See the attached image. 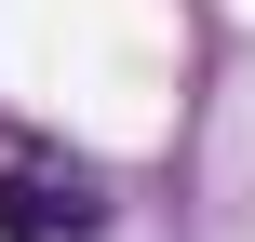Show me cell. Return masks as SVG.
<instances>
[{
    "label": "cell",
    "mask_w": 255,
    "mask_h": 242,
    "mask_svg": "<svg viewBox=\"0 0 255 242\" xmlns=\"http://www.w3.org/2000/svg\"><path fill=\"white\" fill-rule=\"evenodd\" d=\"M94 229H108V175L94 162H54V148L0 162V242H94Z\"/></svg>",
    "instance_id": "cell-1"
}]
</instances>
